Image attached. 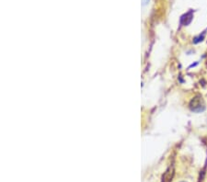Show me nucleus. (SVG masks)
<instances>
[{
  "instance_id": "20e7f679",
  "label": "nucleus",
  "mask_w": 207,
  "mask_h": 182,
  "mask_svg": "<svg viewBox=\"0 0 207 182\" xmlns=\"http://www.w3.org/2000/svg\"><path fill=\"white\" fill-rule=\"evenodd\" d=\"M204 34H202V35H200L199 37H196L195 39H194V43H198L199 41H202V40H204Z\"/></svg>"
},
{
  "instance_id": "423d86ee",
  "label": "nucleus",
  "mask_w": 207,
  "mask_h": 182,
  "mask_svg": "<svg viewBox=\"0 0 207 182\" xmlns=\"http://www.w3.org/2000/svg\"><path fill=\"white\" fill-rule=\"evenodd\" d=\"M182 182H184V181H182Z\"/></svg>"
},
{
  "instance_id": "39448f33",
  "label": "nucleus",
  "mask_w": 207,
  "mask_h": 182,
  "mask_svg": "<svg viewBox=\"0 0 207 182\" xmlns=\"http://www.w3.org/2000/svg\"><path fill=\"white\" fill-rule=\"evenodd\" d=\"M142 2H143L144 5H146V4L149 2V0H142Z\"/></svg>"
},
{
  "instance_id": "f03ea898",
  "label": "nucleus",
  "mask_w": 207,
  "mask_h": 182,
  "mask_svg": "<svg viewBox=\"0 0 207 182\" xmlns=\"http://www.w3.org/2000/svg\"><path fill=\"white\" fill-rule=\"evenodd\" d=\"M192 19V11H190V12H188V13H186L185 15H183L181 17L180 22L183 23L184 25H188V24L190 23Z\"/></svg>"
},
{
  "instance_id": "f257e3e1",
  "label": "nucleus",
  "mask_w": 207,
  "mask_h": 182,
  "mask_svg": "<svg viewBox=\"0 0 207 182\" xmlns=\"http://www.w3.org/2000/svg\"><path fill=\"white\" fill-rule=\"evenodd\" d=\"M190 109L194 112H202L205 109L204 102L200 96L193 98L190 102Z\"/></svg>"
},
{
  "instance_id": "7ed1b4c3",
  "label": "nucleus",
  "mask_w": 207,
  "mask_h": 182,
  "mask_svg": "<svg viewBox=\"0 0 207 182\" xmlns=\"http://www.w3.org/2000/svg\"><path fill=\"white\" fill-rule=\"evenodd\" d=\"M172 177H173V168L169 167V168H168V170L166 171L165 174L163 175L162 182H170Z\"/></svg>"
}]
</instances>
